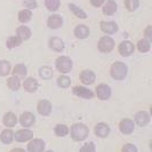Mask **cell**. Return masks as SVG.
<instances>
[{"label":"cell","instance_id":"6da1fadb","mask_svg":"<svg viewBox=\"0 0 152 152\" xmlns=\"http://www.w3.org/2000/svg\"><path fill=\"white\" fill-rule=\"evenodd\" d=\"M89 129L84 124H75L71 127V137L75 141H84L88 137Z\"/></svg>","mask_w":152,"mask_h":152},{"label":"cell","instance_id":"7a4b0ae2","mask_svg":"<svg viewBox=\"0 0 152 152\" xmlns=\"http://www.w3.org/2000/svg\"><path fill=\"white\" fill-rule=\"evenodd\" d=\"M128 73V68L122 62H114L111 66V77L115 80H124Z\"/></svg>","mask_w":152,"mask_h":152},{"label":"cell","instance_id":"3957f363","mask_svg":"<svg viewBox=\"0 0 152 152\" xmlns=\"http://www.w3.org/2000/svg\"><path fill=\"white\" fill-rule=\"evenodd\" d=\"M56 69L61 73H68L72 69V60L68 56H60L56 60Z\"/></svg>","mask_w":152,"mask_h":152},{"label":"cell","instance_id":"277c9868","mask_svg":"<svg viewBox=\"0 0 152 152\" xmlns=\"http://www.w3.org/2000/svg\"><path fill=\"white\" fill-rule=\"evenodd\" d=\"M97 47L102 53H110L114 48V40L111 37H103L99 39Z\"/></svg>","mask_w":152,"mask_h":152},{"label":"cell","instance_id":"5b68a950","mask_svg":"<svg viewBox=\"0 0 152 152\" xmlns=\"http://www.w3.org/2000/svg\"><path fill=\"white\" fill-rule=\"evenodd\" d=\"M119 129H120V132H121L122 134L129 135L135 129V124H134V121L132 119H128V118L122 119L121 121H120V124H119Z\"/></svg>","mask_w":152,"mask_h":152},{"label":"cell","instance_id":"8992f818","mask_svg":"<svg viewBox=\"0 0 152 152\" xmlns=\"http://www.w3.org/2000/svg\"><path fill=\"white\" fill-rule=\"evenodd\" d=\"M134 50H135V46L133 42H130L128 40H125V41H122L121 44L119 45V54L121 55V56H130L132 54L134 53Z\"/></svg>","mask_w":152,"mask_h":152},{"label":"cell","instance_id":"52a82bcc","mask_svg":"<svg viewBox=\"0 0 152 152\" xmlns=\"http://www.w3.org/2000/svg\"><path fill=\"white\" fill-rule=\"evenodd\" d=\"M72 91H73V94L76 96H79V97L85 99H89L94 96V93L91 89L84 87V86H76V87H73Z\"/></svg>","mask_w":152,"mask_h":152},{"label":"cell","instance_id":"ba28073f","mask_svg":"<svg viewBox=\"0 0 152 152\" xmlns=\"http://www.w3.org/2000/svg\"><path fill=\"white\" fill-rule=\"evenodd\" d=\"M33 137V132L30 129H20L17 130L15 134H14V138L15 141L23 143V142H26Z\"/></svg>","mask_w":152,"mask_h":152},{"label":"cell","instance_id":"9c48e42d","mask_svg":"<svg viewBox=\"0 0 152 152\" xmlns=\"http://www.w3.org/2000/svg\"><path fill=\"white\" fill-rule=\"evenodd\" d=\"M96 95H97V97L99 99H103V101L110 99V96H111V88H110V86L105 84L99 85L96 87Z\"/></svg>","mask_w":152,"mask_h":152},{"label":"cell","instance_id":"30bf717a","mask_svg":"<svg viewBox=\"0 0 152 152\" xmlns=\"http://www.w3.org/2000/svg\"><path fill=\"white\" fill-rule=\"evenodd\" d=\"M37 110H38L39 114H41L44 117H47L52 112V104L47 99H41L38 103V105H37Z\"/></svg>","mask_w":152,"mask_h":152},{"label":"cell","instance_id":"8fae6325","mask_svg":"<svg viewBox=\"0 0 152 152\" xmlns=\"http://www.w3.org/2000/svg\"><path fill=\"white\" fill-rule=\"evenodd\" d=\"M20 122H21L23 127L28 128V127H31L36 122V117L31 112H23L20 117Z\"/></svg>","mask_w":152,"mask_h":152},{"label":"cell","instance_id":"7c38bea8","mask_svg":"<svg viewBox=\"0 0 152 152\" xmlns=\"http://www.w3.org/2000/svg\"><path fill=\"white\" fill-rule=\"evenodd\" d=\"M96 80V76L91 70H84L80 73V81L85 85H93Z\"/></svg>","mask_w":152,"mask_h":152},{"label":"cell","instance_id":"4fadbf2b","mask_svg":"<svg viewBox=\"0 0 152 152\" xmlns=\"http://www.w3.org/2000/svg\"><path fill=\"white\" fill-rule=\"evenodd\" d=\"M62 24H63V18H62V16L56 15V14L49 16L48 20H47V25H48V28H49V29H53V30H56V29L61 28Z\"/></svg>","mask_w":152,"mask_h":152},{"label":"cell","instance_id":"5bb4252c","mask_svg":"<svg viewBox=\"0 0 152 152\" xmlns=\"http://www.w3.org/2000/svg\"><path fill=\"white\" fill-rule=\"evenodd\" d=\"M101 29L104 33L107 34H113L118 31V25L115 22L112 21H107V22H102L101 23Z\"/></svg>","mask_w":152,"mask_h":152},{"label":"cell","instance_id":"9a60e30c","mask_svg":"<svg viewBox=\"0 0 152 152\" xmlns=\"http://www.w3.org/2000/svg\"><path fill=\"white\" fill-rule=\"evenodd\" d=\"M45 150V142L42 140H33L28 145V151L41 152Z\"/></svg>","mask_w":152,"mask_h":152},{"label":"cell","instance_id":"2e32d148","mask_svg":"<svg viewBox=\"0 0 152 152\" xmlns=\"http://www.w3.org/2000/svg\"><path fill=\"white\" fill-rule=\"evenodd\" d=\"M135 121H136L138 126L144 127V126H146L150 122V115L145 111H140V112H137L135 114Z\"/></svg>","mask_w":152,"mask_h":152},{"label":"cell","instance_id":"e0dca14e","mask_svg":"<svg viewBox=\"0 0 152 152\" xmlns=\"http://www.w3.org/2000/svg\"><path fill=\"white\" fill-rule=\"evenodd\" d=\"M23 87H24V89L28 93H34L38 89L39 85L38 81L34 78H26L24 80V83H23Z\"/></svg>","mask_w":152,"mask_h":152},{"label":"cell","instance_id":"ac0fdd59","mask_svg":"<svg viewBox=\"0 0 152 152\" xmlns=\"http://www.w3.org/2000/svg\"><path fill=\"white\" fill-rule=\"evenodd\" d=\"M95 134L99 137H107L110 134V127L104 122H99L95 126Z\"/></svg>","mask_w":152,"mask_h":152},{"label":"cell","instance_id":"d6986e66","mask_svg":"<svg viewBox=\"0 0 152 152\" xmlns=\"http://www.w3.org/2000/svg\"><path fill=\"white\" fill-rule=\"evenodd\" d=\"M75 36L78 39H86L89 36V29H88V26H86L84 24L77 25L76 29H75Z\"/></svg>","mask_w":152,"mask_h":152},{"label":"cell","instance_id":"ffe728a7","mask_svg":"<svg viewBox=\"0 0 152 152\" xmlns=\"http://www.w3.org/2000/svg\"><path fill=\"white\" fill-rule=\"evenodd\" d=\"M117 9H118V6H117L115 1L114 0H107V4L103 6V14L107 16H111L117 12Z\"/></svg>","mask_w":152,"mask_h":152},{"label":"cell","instance_id":"44dd1931","mask_svg":"<svg viewBox=\"0 0 152 152\" xmlns=\"http://www.w3.org/2000/svg\"><path fill=\"white\" fill-rule=\"evenodd\" d=\"M49 47L55 52H62L64 49L65 45H64V41L62 39L57 38V37H53L49 40Z\"/></svg>","mask_w":152,"mask_h":152},{"label":"cell","instance_id":"7402d4cb","mask_svg":"<svg viewBox=\"0 0 152 152\" xmlns=\"http://www.w3.org/2000/svg\"><path fill=\"white\" fill-rule=\"evenodd\" d=\"M4 125L7 127H14L17 124V117L16 114H14L13 112H7L4 115Z\"/></svg>","mask_w":152,"mask_h":152},{"label":"cell","instance_id":"603a6c76","mask_svg":"<svg viewBox=\"0 0 152 152\" xmlns=\"http://www.w3.org/2000/svg\"><path fill=\"white\" fill-rule=\"evenodd\" d=\"M0 141L4 144H10L14 141V133L12 129H5L0 135Z\"/></svg>","mask_w":152,"mask_h":152},{"label":"cell","instance_id":"cb8c5ba5","mask_svg":"<svg viewBox=\"0 0 152 152\" xmlns=\"http://www.w3.org/2000/svg\"><path fill=\"white\" fill-rule=\"evenodd\" d=\"M16 34L17 37L21 39V40H29L31 37V30L28 26H20L17 30H16Z\"/></svg>","mask_w":152,"mask_h":152},{"label":"cell","instance_id":"d4e9b609","mask_svg":"<svg viewBox=\"0 0 152 152\" xmlns=\"http://www.w3.org/2000/svg\"><path fill=\"white\" fill-rule=\"evenodd\" d=\"M69 9H70V10L73 13V15L76 16V17H78V18H81V20L87 18V14H86L80 7L76 6L75 4H69Z\"/></svg>","mask_w":152,"mask_h":152},{"label":"cell","instance_id":"484cf974","mask_svg":"<svg viewBox=\"0 0 152 152\" xmlns=\"http://www.w3.org/2000/svg\"><path fill=\"white\" fill-rule=\"evenodd\" d=\"M7 86L9 89L12 91H18L20 87H21V81H20V78L17 76H13L10 78H8L7 80Z\"/></svg>","mask_w":152,"mask_h":152},{"label":"cell","instance_id":"4316f807","mask_svg":"<svg viewBox=\"0 0 152 152\" xmlns=\"http://www.w3.org/2000/svg\"><path fill=\"white\" fill-rule=\"evenodd\" d=\"M32 18V13L30 9H23L18 13V21L21 23H28Z\"/></svg>","mask_w":152,"mask_h":152},{"label":"cell","instance_id":"83f0119b","mask_svg":"<svg viewBox=\"0 0 152 152\" xmlns=\"http://www.w3.org/2000/svg\"><path fill=\"white\" fill-rule=\"evenodd\" d=\"M137 49L141 52V53H148L150 49H151V44L148 39H142L137 42Z\"/></svg>","mask_w":152,"mask_h":152},{"label":"cell","instance_id":"f1b7e54d","mask_svg":"<svg viewBox=\"0 0 152 152\" xmlns=\"http://www.w3.org/2000/svg\"><path fill=\"white\" fill-rule=\"evenodd\" d=\"M13 75L17 77L26 76V75H28V69H26V66H25L24 64L20 63V64L15 65V68L13 69Z\"/></svg>","mask_w":152,"mask_h":152},{"label":"cell","instance_id":"f546056e","mask_svg":"<svg viewBox=\"0 0 152 152\" xmlns=\"http://www.w3.org/2000/svg\"><path fill=\"white\" fill-rule=\"evenodd\" d=\"M39 75L42 79L49 80V79L53 78V70L49 66H42V68L39 69Z\"/></svg>","mask_w":152,"mask_h":152},{"label":"cell","instance_id":"4dcf8cb0","mask_svg":"<svg viewBox=\"0 0 152 152\" xmlns=\"http://www.w3.org/2000/svg\"><path fill=\"white\" fill-rule=\"evenodd\" d=\"M61 5V0H45V6L50 12H56Z\"/></svg>","mask_w":152,"mask_h":152},{"label":"cell","instance_id":"1f68e13d","mask_svg":"<svg viewBox=\"0 0 152 152\" xmlns=\"http://www.w3.org/2000/svg\"><path fill=\"white\" fill-rule=\"evenodd\" d=\"M10 72V63L8 61H0V76L1 77H6L9 75Z\"/></svg>","mask_w":152,"mask_h":152},{"label":"cell","instance_id":"d6a6232c","mask_svg":"<svg viewBox=\"0 0 152 152\" xmlns=\"http://www.w3.org/2000/svg\"><path fill=\"white\" fill-rule=\"evenodd\" d=\"M69 133H70V129H69L68 126H65V125H56V127H55V134L57 135V136L60 137H63V136H66Z\"/></svg>","mask_w":152,"mask_h":152},{"label":"cell","instance_id":"836d02e7","mask_svg":"<svg viewBox=\"0 0 152 152\" xmlns=\"http://www.w3.org/2000/svg\"><path fill=\"white\" fill-rule=\"evenodd\" d=\"M21 44H22V40L18 38L17 36L16 37H9L7 39V47L9 49H13L15 47H18Z\"/></svg>","mask_w":152,"mask_h":152},{"label":"cell","instance_id":"e575fe53","mask_svg":"<svg viewBox=\"0 0 152 152\" xmlns=\"http://www.w3.org/2000/svg\"><path fill=\"white\" fill-rule=\"evenodd\" d=\"M140 6V0H125V7L129 12L136 10Z\"/></svg>","mask_w":152,"mask_h":152},{"label":"cell","instance_id":"d590c367","mask_svg":"<svg viewBox=\"0 0 152 152\" xmlns=\"http://www.w3.org/2000/svg\"><path fill=\"white\" fill-rule=\"evenodd\" d=\"M71 84V79L66 76H61L57 78V85L61 87V88H68Z\"/></svg>","mask_w":152,"mask_h":152},{"label":"cell","instance_id":"8d00e7d4","mask_svg":"<svg viewBox=\"0 0 152 152\" xmlns=\"http://www.w3.org/2000/svg\"><path fill=\"white\" fill-rule=\"evenodd\" d=\"M23 5H24V7H26V9H34V8H37V2H36V0H24L23 1Z\"/></svg>","mask_w":152,"mask_h":152},{"label":"cell","instance_id":"74e56055","mask_svg":"<svg viewBox=\"0 0 152 152\" xmlns=\"http://www.w3.org/2000/svg\"><path fill=\"white\" fill-rule=\"evenodd\" d=\"M81 152H94L95 151V144L93 142H89L87 144H85L81 149H80Z\"/></svg>","mask_w":152,"mask_h":152},{"label":"cell","instance_id":"f35d334b","mask_svg":"<svg viewBox=\"0 0 152 152\" xmlns=\"http://www.w3.org/2000/svg\"><path fill=\"white\" fill-rule=\"evenodd\" d=\"M122 151L124 152H136L137 149L135 148L134 144H126L122 148Z\"/></svg>","mask_w":152,"mask_h":152},{"label":"cell","instance_id":"ab89813d","mask_svg":"<svg viewBox=\"0 0 152 152\" xmlns=\"http://www.w3.org/2000/svg\"><path fill=\"white\" fill-rule=\"evenodd\" d=\"M144 34H145V37H146V39H148L149 41L152 40V26L151 25H149V26L145 29Z\"/></svg>","mask_w":152,"mask_h":152},{"label":"cell","instance_id":"60d3db41","mask_svg":"<svg viewBox=\"0 0 152 152\" xmlns=\"http://www.w3.org/2000/svg\"><path fill=\"white\" fill-rule=\"evenodd\" d=\"M91 4V6H94V7H101L107 0H89Z\"/></svg>","mask_w":152,"mask_h":152}]
</instances>
